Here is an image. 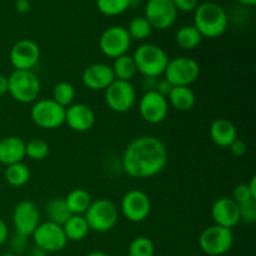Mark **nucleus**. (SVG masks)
Returning <instances> with one entry per match:
<instances>
[{
  "label": "nucleus",
  "instance_id": "obj_4",
  "mask_svg": "<svg viewBox=\"0 0 256 256\" xmlns=\"http://www.w3.org/2000/svg\"><path fill=\"white\" fill-rule=\"evenodd\" d=\"M9 82V94L12 99L22 104L35 102L39 98L40 84L39 78L32 70H14L8 76Z\"/></svg>",
  "mask_w": 256,
  "mask_h": 256
},
{
  "label": "nucleus",
  "instance_id": "obj_45",
  "mask_svg": "<svg viewBox=\"0 0 256 256\" xmlns=\"http://www.w3.org/2000/svg\"><path fill=\"white\" fill-rule=\"evenodd\" d=\"M240 4L245 5V6H254L256 4V0H238Z\"/></svg>",
  "mask_w": 256,
  "mask_h": 256
},
{
  "label": "nucleus",
  "instance_id": "obj_32",
  "mask_svg": "<svg viewBox=\"0 0 256 256\" xmlns=\"http://www.w3.org/2000/svg\"><path fill=\"white\" fill-rule=\"evenodd\" d=\"M49 152V144L42 139H32L25 144V156L30 158L32 160L42 162V160L46 159Z\"/></svg>",
  "mask_w": 256,
  "mask_h": 256
},
{
  "label": "nucleus",
  "instance_id": "obj_15",
  "mask_svg": "<svg viewBox=\"0 0 256 256\" xmlns=\"http://www.w3.org/2000/svg\"><path fill=\"white\" fill-rule=\"evenodd\" d=\"M139 112L142 120L149 124H160L169 112L168 99L155 90L145 92L139 102Z\"/></svg>",
  "mask_w": 256,
  "mask_h": 256
},
{
  "label": "nucleus",
  "instance_id": "obj_24",
  "mask_svg": "<svg viewBox=\"0 0 256 256\" xmlns=\"http://www.w3.org/2000/svg\"><path fill=\"white\" fill-rule=\"evenodd\" d=\"M65 202H66L68 208H69L70 212L72 215H82L86 212L89 209L90 204L92 202V195L86 192L85 189H74L66 195L65 198Z\"/></svg>",
  "mask_w": 256,
  "mask_h": 256
},
{
  "label": "nucleus",
  "instance_id": "obj_10",
  "mask_svg": "<svg viewBox=\"0 0 256 256\" xmlns=\"http://www.w3.org/2000/svg\"><path fill=\"white\" fill-rule=\"evenodd\" d=\"M136 102V90L132 82L115 79L105 90V102L112 112H126Z\"/></svg>",
  "mask_w": 256,
  "mask_h": 256
},
{
  "label": "nucleus",
  "instance_id": "obj_20",
  "mask_svg": "<svg viewBox=\"0 0 256 256\" xmlns=\"http://www.w3.org/2000/svg\"><path fill=\"white\" fill-rule=\"evenodd\" d=\"M25 144L19 136H6L0 140V164L9 166L22 162L25 158Z\"/></svg>",
  "mask_w": 256,
  "mask_h": 256
},
{
  "label": "nucleus",
  "instance_id": "obj_34",
  "mask_svg": "<svg viewBox=\"0 0 256 256\" xmlns=\"http://www.w3.org/2000/svg\"><path fill=\"white\" fill-rule=\"evenodd\" d=\"M240 222L245 224L256 222V200H249L246 202L239 204Z\"/></svg>",
  "mask_w": 256,
  "mask_h": 256
},
{
  "label": "nucleus",
  "instance_id": "obj_38",
  "mask_svg": "<svg viewBox=\"0 0 256 256\" xmlns=\"http://www.w3.org/2000/svg\"><path fill=\"white\" fill-rule=\"evenodd\" d=\"M229 148L232 154L235 155V156H242V155L246 154V144L240 139H235Z\"/></svg>",
  "mask_w": 256,
  "mask_h": 256
},
{
  "label": "nucleus",
  "instance_id": "obj_19",
  "mask_svg": "<svg viewBox=\"0 0 256 256\" xmlns=\"http://www.w3.org/2000/svg\"><path fill=\"white\" fill-rule=\"evenodd\" d=\"M95 114L86 104L76 102L65 109V122L76 132H86L94 126Z\"/></svg>",
  "mask_w": 256,
  "mask_h": 256
},
{
  "label": "nucleus",
  "instance_id": "obj_46",
  "mask_svg": "<svg viewBox=\"0 0 256 256\" xmlns=\"http://www.w3.org/2000/svg\"><path fill=\"white\" fill-rule=\"evenodd\" d=\"M85 256H109V255L105 254V252H92Z\"/></svg>",
  "mask_w": 256,
  "mask_h": 256
},
{
  "label": "nucleus",
  "instance_id": "obj_35",
  "mask_svg": "<svg viewBox=\"0 0 256 256\" xmlns=\"http://www.w3.org/2000/svg\"><path fill=\"white\" fill-rule=\"evenodd\" d=\"M232 199L234 200L238 204H242V202H246L249 200H255L252 199V192H250L249 186L248 184H239L232 189Z\"/></svg>",
  "mask_w": 256,
  "mask_h": 256
},
{
  "label": "nucleus",
  "instance_id": "obj_48",
  "mask_svg": "<svg viewBox=\"0 0 256 256\" xmlns=\"http://www.w3.org/2000/svg\"><path fill=\"white\" fill-rule=\"evenodd\" d=\"M15 2H19V0H15Z\"/></svg>",
  "mask_w": 256,
  "mask_h": 256
},
{
  "label": "nucleus",
  "instance_id": "obj_23",
  "mask_svg": "<svg viewBox=\"0 0 256 256\" xmlns=\"http://www.w3.org/2000/svg\"><path fill=\"white\" fill-rule=\"evenodd\" d=\"M62 230L68 242H82L90 232L84 215H72L62 225Z\"/></svg>",
  "mask_w": 256,
  "mask_h": 256
},
{
  "label": "nucleus",
  "instance_id": "obj_44",
  "mask_svg": "<svg viewBox=\"0 0 256 256\" xmlns=\"http://www.w3.org/2000/svg\"><path fill=\"white\" fill-rule=\"evenodd\" d=\"M30 256H48V252H44L42 249H40V248L34 246L30 250Z\"/></svg>",
  "mask_w": 256,
  "mask_h": 256
},
{
  "label": "nucleus",
  "instance_id": "obj_22",
  "mask_svg": "<svg viewBox=\"0 0 256 256\" xmlns=\"http://www.w3.org/2000/svg\"><path fill=\"white\" fill-rule=\"evenodd\" d=\"M168 102L179 112H188L192 109L196 102V96L190 86H172L168 95Z\"/></svg>",
  "mask_w": 256,
  "mask_h": 256
},
{
  "label": "nucleus",
  "instance_id": "obj_30",
  "mask_svg": "<svg viewBox=\"0 0 256 256\" xmlns=\"http://www.w3.org/2000/svg\"><path fill=\"white\" fill-rule=\"evenodd\" d=\"M126 30L132 40H144L150 36L152 28L145 16H135L130 20Z\"/></svg>",
  "mask_w": 256,
  "mask_h": 256
},
{
  "label": "nucleus",
  "instance_id": "obj_16",
  "mask_svg": "<svg viewBox=\"0 0 256 256\" xmlns=\"http://www.w3.org/2000/svg\"><path fill=\"white\" fill-rule=\"evenodd\" d=\"M40 48L34 40L22 39L10 49L9 59L15 70H32L40 60Z\"/></svg>",
  "mask_w": 256,
  "mask_h": 256
},
{
  "label": "nucleus",
  "instance_id": "obj_14",
  "mask_svg": "<svg viewBox=\"0 0 256 256\" xmlns=\"http://www.w3.org/2000/svg\"><path fill=\"white\" fill-rule=\"evenodd\" d=\"M40 224V212L38 205L32 200L18 202L12 212V225L16 234L32 236Z\"/></svg>",
  "mask_w": 256,
  "mask_h": 256
},
{
  "label": "nucleus",
  "instance_id": "obj_18",
  "mask_svg": "<svg viewBox=\"0 0 256 256\" xmlns=\"http://www.w3.org/2000/svg\"><path fill=\"white\" fill-rule=\"evenodd\" d=\"M212 219L215 225L232 230L240 222L239 204L232 198H220L212 206Z\"/></svg>",
  "mask_w": 256,
  "mask_h": 256
},
{
  "label": "nucleus",
  "instance_id": "obj_21",
  "mask_svg": "<svg viewBox=\"0 0 256 256\" xmlns=\"http://www.w3.org/2000/svg\"><path fill=\"white\" fill-rule=\"evenodd\" d=\"M210 138L220 148H229L238 139L236 126L228 119H216L210 126Z\"/></svg>",
  "mask_w": 256,
  "mask_h": 256
},
{
  "label": "nucleus",
  "instance_id": "obj_12",
  "mask_svg": "<svg viewBox=\"0 0 256 256\" xmlns=\"http://www.w3.org/2000/svg\"><path fill=\"white\" fill-rule=\"evenodd\" d=\"M120 210L122 215L132 222H142L149 218L152 212V202L142 190H129L122 196Z\"/></svg>",
  "mask_w": 256,
  "mask_h": 256
},
{
  "label": "nucleus",
  "instance_id": "obj_37",
  "mask_svg": "<svg viewBox=\"0 0 256 256\" xmlns=\"http://www.w3.org/2000/svg\"><path fill=\"white\" fill-rule=\"evenodd\" d=\"M10 244H12V250H14V254H16V252H24L25 248H26L28 238L24 236V235H20V234H16V232H15L14 236L12 238V242H10Z\"/></svg>",
  "mask_w": 256,
  "mask_h": 256
},
{
  "label": "nucleus",
  "instance_id": "obj_47",
  "mask_svg": "<svg viewBox=\"0 0 256 256\" xmlns=\"http://www.w3.org/2000/svg\"><path fill=\"white\" fill-rule=\"evenodd\" d=\"M0 256H18V255L14 254V252H5V254H2Z\"/></svg>",
  "mask_w": 256,
  "mask_h": 256
},
{
  "label": "nucleus",
  "instance_id": "obj_31",
  "mask_svg": "<svg viewBox=\"0 0 256 256\" xmlns=\"http://www.w3.org/2000/svg\"><path fill=\"white\" fill-rule=\"evenodd\" d=\"M132 6V0H96V8L106 16H118Z\"/></svg>",
  "mask_w": 256,
  "mask_h": 256
},
{
  "label": "nucleus",
  "instance_id": "obj_41",
  "mask_svg": "<svg viewBox=\"0 0 256 256\" xmlns=\"http://www.w3.org/2000/svg\"><path fill=\"white\" fill-rule=\"evenodd\" d=\"M15 9L20 14H26L30 10L29 0H19V2H15Z\"/></svg>",
  "mask_w": 256,
  "mask_h": 256
},
{
  "label": "nucleus",
  "instance_id": "obj_25",
  "mask_svg": "<svg viewBox=\"0 0 256 256\" xmlns=\"http://www.w3.org/2000/svg\"><path fill=\"white\" fill-rule=\"evenodd\" d=\"M112 69L115 79L122 80V82H130L138 72L134 59L132 55L128 54L116 58L112 62Z\"/></svg>",
  "mask_w": 256,
  "mask_h": 256
},
{
  "label": "nucleus",
  "instance_id": "obj_9",
  "mask_svg": "<svg viewBox=\"0 0 256 256\" xmlns=\"http://www.w3.org/2000/svg\"><path fill=\"white\" fill-rule=\"evenodd\" d=\"M132 42L126 28L114 25L105 29L100 35L99 48L105 56L115 60L116 58L128 54Z\"/></svg>",
  "mask_w": 256,
  "mask_h": 256
},
{
  "label": "nucleus",
  "instance_id": "obj_36",
  "mask_svg": "<svg viewBox=\"0 0 256 256\" xmlns=\"http://www.w3.org/2000/svg\"><path fill=\"white\" fill-rule=\"evenodd\" d=\"M172 4L178 12H192L199 6V0H172Z\"/></svg>",
  "mask_w": 256,
  "mask_h": 256
},
{
  "label": "nucleus",
  "instance_id": "obj_29",
  "mask_svg": "<svg viewBox=\"0 0 256 256\" xmlns=\"http://www.w3.org/2000/svg\"><path fill=\"white\" fill-rule=\"evenodd\" d=\"M75 88L74 85L70 84L68 82H58L56 85L52 89V98L56 104H59L60 106L65 108L66 109L68 106H70L72 104H74L75 99Z\"/></svg>",
  "mask_w": 256,
  "mask_h": 256
},
{
  "label": "nucleus",
  "instance_id": "obj_6",
  "mask_svg": "<svg viewBox=\"0 0 256 256\" xmlns=\"http://www.w3.org/2000/svg\"><path fill=\"white\" fill-rule=\"evenodd\" d=\"M234 245V234L232 229L212 225L202 230L199 236V246L202 252L209 256L226 254Z\"/></svg>",
  "mask_w": 256,
  "mask_h": 256
},
{
  "label": "nucleus",
  "instance_id": "obj_42",
  "mask_svg": "<svg viewBox=\"0 0 256 256\" xmlns=\"http://www.w3.org/2000/svg\"><path fill=\"white\" fill-rule=\"evenodd\" d=\"M9 92V82H8V76L0 74V96L8 94Z\"/></svg>",
  "mask_w": 256,
  "mask_h": 256
},
{
  "label": "nucleus",
  "instance_id": "obj_7",
  "mask_svg": "<svg viewBox=\"0 0 256 256\" xmlns=\"http://www.w3.org/2000/svg\"><path fill=\"white\" fill-rule=\"evenodd\" d=\"M162 75L172 86H190L199 78L200 66L192 58L178 56L169 60Z\"/></svg>",
  "mask_w": 256,
  "mask_h": 256
},
{
  "label": "nucleus",
  "instance_id": "obj_17",
  "mask_svg": "<svg viewBox=\"0 0 256 256\" xmlns=\"http://www.w3.org/2000/svg\"><path fill=\"white\" fill-rule=\"evenodd\" d=\"M115 80L114 72L110 65L104 62H95L84 69L82 74V82L88 89L92 92L106 90L108 86Z\"/></svg>",
  "mask_w": 256,
  "mask_h": 256
},
{
  "label": "nucleus",
  "instance_id": "obj_26",
  "mask_svg": "<svg viewBox=\"0 0 256 256\" xmlns=\"http://www.w3.org/2000/svg\"><path fill=\"white\" fill-rule=\"evenodd\" d=\"M176 44L184 50H194L202 42V36L194 25H185L176 32L175 35Z\"/></svg>",
  "mask_w": 256,
  "mask_h": 256
},
{
  "label": "nucleus",
  "instance_id": "obj_8",
  "mask_svg": "<svg viewBox=\"0 0 256 256\" xmlns=\"http://www.w3.org/2000/svg\"><path fill=\"white\" fill-rule=\"evenodd\" d=\"M30 118L42 129H58L65 124V108L60 106L52 99H42L32 102Z\"/></svg>",
  "mask_w": 256,
  "mask_h": 256
},
{
  "label": "nucleus",
  "instance_id": "obj_43",
  "mask_svg": "<svg viewBox=\"0 0 256 256\" xmlns=\"http://www.w3.org/2000/svg\"><path fill=\"white\" fill-rule=\"evenodd\" d=\"M248 186H249L250 192H252V199L256 200V178L252 176L250 182H248Z\"/></svg>",
  "mask_w": 256,
  "mask_h": 256
},
{
  "label": "nucleus",
  "instance_id": "obj_28",
  "mask_svg": "<svg viewBox=\"0 0 256 256\" xmlns=\"http://www.w3.org/2000/svg\"><path fill=\"white\" fill-rule=\"evenodd\" d=\"M5 180L10 186L22 188L29 182L30 179V170L24 162H16L6 166L4 172Z\"/></svg>",
  "mask_w": 256,
  "mask_h": 256
},
{
  "label": "nucleus",
  "instance_id": "obj_2",
  "mask_svg": "<svg viewBox=\"0 0 256 256\" xmlns=\"http://www.w3.org/2000/svg\"><path fill=\"white\" fill-rule=\"evenodd\" d=\"M194 26L206 39L219 38L226 32L228 15L224 8L214 2L199 4L195 9Z\"/></svg>",
  "mask_w": 256,
  "mask_h": 256
},
{
  "label": "nucleus",
  "instance_id": "obj_39",
  "mask_svg": "<svg viewBox=\"0 0 256 256\" xmlns=\"http://www.w3.org/2000/svg\"><path fill=\"white\" fill-rule=\"evenodd\" d=\"M172 85L170 84L169 82H168L166 79H162V80H156V85H155V92H159L160 95H162V96L168 98V95H169V92H172Z\"/></svg>",
  "mask_w": 256,
  "mask_h": 256
},
{
  "label": "nucleus",
  "instance_id": "obj_11",
  "mask_svg": "<svg viewBox=\"0 0 256 256\" xmlns=\"http://www.w3.org/2000/svg\"><path fill=\"white\" fill-rule=\"evenodd\" d=\"M32 236L35 246L40 248L48 254L62 252L68 245V239L65 236L62 226L52 222H40Z\"/></svg>",
  "mask_w": 256,
  "mask_h": 256
},
{
  "label": "nucleus",
  "instance_id": "obj_13",
  "mask_svg": "<svg viewBox=\"0 0 256 256\" xmlns=\"http://www.w3.org/2000/svg\"><path fill=\"white\" fill-rule=\"evenodd\" d=\"M144 12L152 29L156 30L169 29L178 18V10L172 0H148Z\"/></svg>",
  "mask_w": 256,
  "mask_h": 256
},
{
  "label": "nucleus",
  "instance_id": "obj_3",
  "mask_svg": "<svg viewBox=\"0 0 256 256\" xmlns=\"http://www.w3.org/2000/svg\"><path fill=\"white\" fill-rule=\"evenodd\" d=\"M136 70L144 78H159L164 74L169 56L162 48L155 44H142L132 55Z\"/></svg>",
  "mask_w": 256,
  "mask_h": 256
},
{
  "label": "nucleus",
  "instance_id": "obj_1",
  "mask_svg": "<svg viewBox=\"0 0 256 256\" xmlns=\"http://www.w3.org/2000/svg\"><path fill=\"white\" fill-rule=\"evenodd\" d=\"M122 170L134 179H150L168 164V149L162 139L142 135L132 140L122 158Z\"/></svg>",
  "mask_w": 256,
  "mask_h": 256
},
{
  "label": "nucleus",
  "instance_id": "obj_27",
  "mask_svg": "<svg viewBox=\"0 0 256 256\" xmlns=\"http://www.w3.org/2000/svg\"><path fill=\"white\" fill-rule=\"evenodd\" d=\"M46 214L49 216V222L60 225V226H62L72 215L65 202V199L62 198H54L48 202Z\"/></svg>",
  "mask_w": 256,
  "mask_h": 256
},
{
  "label": "nucleus",
  "instance_id": "obj_33",
  "mask_svg": "<svg viewBox=\"0 0 256 256\" xmlns=\"http://www.w3.org/2000/svg\"><path fill=\"white\" fill-rule=\"evenodd\" d=\"M129 256H154V242L146 236H136L129 245Z\"/></svg>",
  "mask_w": 256,
  "mask_h": 256
},
{
  "label": "nucleus",
  "instance_id": "obj_40",
  "mask_svg": "<svg viewBox=\"0 0 256 256\" xmlns=\"http://www.w3.org/2000/svg\"><path fill=\"white\" fill-rule=\"evenodd\" d=\"M8 239H9V229L6 222L0 218V245L5 244Z\"/></svg>",
  "mask_w": 256,
  "mask_h": 256
},
{
  "label": "nucleus",
  "instance_id": "obj_5",
  "mask_svg": "<svg viewBox=\"0 0 256 256\" xmlns=\"http://www.w3.org/2000/svg\"><path fill=\"white\" fill-rule=\"evenodd\" d=\"M84 218L90 230L95 232H108L116 225L119 212L112 200L98 199L90 204Z\"/></svg>",
  "mask_w": 256,
  "mask_h": 256
}]
</instances>
